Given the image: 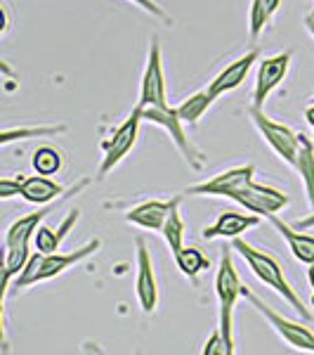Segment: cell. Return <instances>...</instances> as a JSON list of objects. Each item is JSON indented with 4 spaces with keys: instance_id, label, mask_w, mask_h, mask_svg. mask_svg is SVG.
<instances>
[{
    "instance_id": "d4e9b609",
    "label": "cell",
    "mask_w": 314,
    "mask_h": 355,
    "mask_svg": "<svg viewBox=\"0 0 314 355\" xmlns=\"http://www.w3.org/2000/svg\"><path fill=\"white\" fill-rule=\"evenodd\" d=\"M213 102H215V97L210 95L208 88L198 90V93L190 95L187 100H182V105H178V114L187 125H196L203 119V114L213 107Z\"/></svg>"
},
{
    "instance_id": "cb8c5ba5",
    "label": "cell",
    "mask_w": 314,
    "mask_h": 355,
    "mask_svg": "<svg viewBox=\"0 0 314 355\" xmlns=\"http://www.w3.org/2000/svg\"><path fill=\"white\" fill-rule=\"evenodd\" d=\"M31 164H33V171L41 175H57L64 171L66 166V157L59 147H53V145H41L31 157Z\"/></svg>"
},
{
    "instance_id": "4316f807",
    "label": "cell",
    "mask_w": 314,
    "mask_h": 355,
    "mask_svg": "<svg viewBox=\"0 0 314 355\" xmlns=\"http://www.w3.org/2000/svg\"><path fill=\"white\" fill-rule=\"evenodd\" d=\"M274 15L270 8H267L265 0H250V10H248V33L253 41H258L262 36V31H265L267 26H270V21L274 19Z\"/></svg>"
},
{
    "instance_id": "9c48e42d",
    "label": "cell",
    "mask_w": 314,
    "mask_h": 355,
    "mask_svg": "<svg viewBox=\"0 0 314 355\" xmlns=\"http://www.w3.org/2000/svg\"><path fill=\"white\" fill-rule=\"evenodd\" d=\"M168 83H165V71H163V55H161V43L154 36L149 41V53H147V64L142 71L140 81V100L137 107L147 110V107H168Z\"/></svg>"
},
{
    "instance_id": "1f68e13d",
    "label": "cell",
    "mask_w": 314,
    "mask_h": 355,
    "mask_svg": "<svg viewBox=\"0 0 314 355\" xmlns=\"http://www.w3.org/2000/svg\"><path fill=\"white\" fill-rule=\"evenodd\" d=\"M293 225H295V227H298V230H312V227H314V211H312V214H310V216H305V218L295 220V223H293Z\"/></svg>"
},
{
    "instance_id": "d6986e66",
    "label": "cell",
    "mask_w": 314,
    "mask_h": 355,
    "mask_svg": "<svg viewBox=\"0 0 314 355\" xmlns=\"http://www.w3.org/2000/svg\"><path fill=\"white\" fill-rule=\"evenodd\" d=\"M78 220H81V211L71 209L66 214V218L59 223V227H50V225H45V223H41V227L33 234V246H36V251H41V254H55V251H59L64 237L73 230V225H76Z\"/></svg>"
},
{
    "instance_id": "e0dca14e",
    "label": "cell",
    "mask_w": 314,
    "mask_h": 355,
    "mask_svg": "<svg viewBox=\"0 0 314 355\" xmlns=\"http://www.w3.org/2000/svg\"><path fill=\"white\" fill-rule=\"evenodd\" d=\"M270 223L274 230L284 237V242L288 244V251L293 254L295 261L310 266L314 263V234H305V230H298L295 225H288L286 220H281L279 216H270Z\"/></svg>"
},
{
    "instance_id": "52a82bcc",
    "label": "cell",
    "mask_w": 314,
    "mask_h": 355,
    "mask_svg": "<svg viewBox=\"0 0 314 355\" xmlns=\"http://www.w3.org/2000/svg\"><path fill=\"white\" fill-rule=\"evenodd\" d=\"M142 121H145V119H142V107L135 105V110L130 112V116L125 119L116 130H113L109 140L102 142V152L104 154H102L100 168H97V180H102V178L109 175L111 171L135 150L137 137H140Z\"/></svg>"
},
{
    "instance_id": "5b68a950",
    "label": "cell",
    "mask_w": 314,
    "mask_h": 355,
    "mask_svg": "<svg viewBox=\"0 0 314 355\" xmlns=\"http://www.w3.org/2000/svg\"><path fill=\"white\" fill-rule=\"evenodd\" d=\"M142 119H145L147 123H154V125H158V128H163L165 133L170 135L173 145L178 147L180 157L185 159V164L190 166L192 171L203 168L205 154L192 142L190 133L185 130L187 123L182 121L180 114H178V107H170V105L168 107H147V110H142Z\"/></svg>"
},
{
    "instance_id": "277c9868",
    "label": "cell",
    "mask_w": 314,
    "mask_h": 355,
    "mask_svg": "<svg viewBox=\"0 0 314 355\" xmlns=\"http://www.w3.org/2000/svg\"><path fill=\"white\" fill-rule=\"evenodd\" d=\"M248 119L250 123L255 125V130L260 133V137L265 140V145L281 159L284 164H288L290 168H295V162H298V152L302 145V135L295 133L290 125L279 123L270 119L265 114V107H248Z\"/></svg>"
},
{
    "instance_id": "4fadbf2b",
    "label": "cell",
    "mask_w": 314,
    "mask_h": 355,
    "mask_svg": "<svg viewBox=\"0 0 314 355\" xmlns=\"http://www.w3.org/2000/svg\"><path fill=\"white\" fill-rule=\"evenodd\" d=\"M137 249V277H135V294L142 313L151 315L158 308V279L154 272V261L149 254V246L142 237H135Z\"/></svg>"
},
{
    "instance_id": "ffe728a7",
    "label": "cell",
    "mask_w": 314,
    "mask_h": 355,
    "mask_svg": "<svg viewBox=\"0 0 314 355\" xmlns=\"http://www.w3.org/2000/svg\"><path fill=\"white\" fill-rule=\"evenodd\" d=\"M66 123H41V125H8L0 135V145L8 147L19 140H33V137H53L66 133Z\"/></svg>"
},
{
    "instance_id": "8d00e7d4",
    "label": "cell",
    "mask_w": 314,
    "mask_h": 355,
    "mask_svg": "<svg viewBox=\"0 0 314 355\" xmlns=\"http://www.w3.org/2000/svg\"><path fill=\"white\" fill-rule=\"evenodd\" d=\"M312 140H314V135H312Z\"/></svg>"
},
{
    "instance_id": "836d02e7",
    "label": "cell",
    "mask_w": 314,
    "mask_h": 355,
    "mask_svg": "<svg viewBox=\"0 0 314 355\" xmlns=\"http://www.w3.org/2000/svg\"><path fill=\"white\" fill-rule=\"evenodd\" d=\"M305 28L310 31V36L314 38V15H307L305 17Z\"/></svg>"
},
{
    "instance_id": "484cf974",
    "label": "cell",
    "mask_w": 314,
    "mask_h": 355,
    "mask_svg": "<svg viewBox=\"0 0 314 355\" xmlns=\"http://www.w3.org/2000/svg\"><path fill=\"white\" fill-rule=\"evenodd\" d=\"M173 259H175V263H178L180 272L185 275L187 279H192V282H196V277L205 270V268H208V263H210L208 259H205L203 251L196 249V246H182Z\"/></svg>"
},
{
    "instance_id": "603a6c76",
    "label": "cell",
    "mask_w": 314,
    "mask_h": 355,
    "mask_svg": "<svg viewBox=\"0 0 314 355\" xmlns=\"http://www.w3.org/2000/svg\"><path fill=\"white\" fill-rule=\"evenodd\" d=\"M180 204H182V197H175V204H173V209H170L168 218L163 223V230H161L163 242L168 244L173 256L185 246V232H187L185 220H182V214H180Z\"/></svg>"
},
{
    "instance_id": "3957f363",
    "label": "cell",
    "mask_w": 314,
    "mask_h": 355,
    "mask_svg": "<svg viewBox=\"0 0 314 355\" xmlns=\"http://www.w3.org/2000/svg\"><path fill=\"white\" fill-rule=\"evenodd\" d=\"M243 289H246V284L241 282L237 266H234V246L232 249H222L220 266L215 270V294H218V303H220L218 327L227 341L230 355L234 353V308H237L239 299H243Z\"/></svg>"
},
{
    "instance_id": "f1b7e54d",
    "label": "cell",
    "mask_w": 314,
    "mask_h": 355,
    "mask_svg": "<svg viewBox=\"0 0 314 355\" xmlns=\"http://www.w3.org/2000/svg\"><path fill=\"white\" fill-rule=\"evenodd\" d=\"M201 353L203 355H230V348H227V341H225V336H222L220 327L213 329V334H210V339L205 341Z\"/></svg>"
},
{
    "instance_id": "8992f818",
    "label": "cell",
    "mask_w": 314,
    "mask_h": 355,
    "mask_svg": "<svg viewBox=\"0 0 314 355\" xmlns=\"http://www.w3.org/2000/svg\"><path fill=\"white\" fill-rule=\"evenodd\" d=\"M243 299H246L250 306H253L255 311L267 320V324L274 329V334L286 343V346H290L293 351L314 353V331L307 327V324H302V322H298V320H290V318H286V315L277 313L272 306H267V303L262 301L258 294H253L248 287L243 289Z\"/></svg>"
},
{
    "instance_id": "6da1fadb",
    "label": "cell",
    "mask_w": 314,
    "mask_h": 355,
    "mask_svg": "<svg viewBox=\"0 0 314 355\" xmlns=\"http://www.w3.org/2000/svg\"><path fill=\"white\" fill-rule=\"evenodd\" d=\"M232 246H234V251H239V254H241V259L246 261L250 272H253L255 277L265 284V287L277 291V294L281 296V299L286 301L288 306L293 308V311L298 313L302 320H305V322H307V320H312L310 308L305 306V301L300 299L298 291L293 289V284L288 282L286 272H284V266L279 263L277 256L270 254V251H265V249H258V246H253V244L246 242V239H241V237L232 239Z\"/></svg>"
},
{
    "instance_id": "d590c367",
    "label": "cell",
    "mask_w": 314,
    "mask_h": 355,
    "mask_svg": "<svg viewBox=\"0 0 314 355\" xmlns=\"http://www.w3.org/2000/svg\"><path fill=\"white\" fill-rule=\"evenodd\" d=\"M312 308H314V294H312Z\"/></svg>"
},
{
    "instance_id": "4dcf8cb0",
    "label": "cell",
    "mask_w": 314,
    "mask_h": 355,
    "mask_svg": "<svg viewBox=\"0 0 314 355\" xmlns=\"http://www.w3.org/2000/svg\"><path fill=\"white\" fill-rule=\"evenodd\" d=\"M0 10H3V17H5V24H3V31H0V33H3V36H8L10 28H12V12H10V5L5 3V0L0 3Z\"/></svg>"
},
{
    "instance_id": "ba28073f",
    "label": "cell",
    "mask_w": 314,
    "mask_h": 355,
    "mask_svg": "<svg viewBox=\"0 0 314 355\" xmlns=\"http://www.w3.org/2000/svg\"><path fill=\"white\" fill-rule=\"evenodd\" d=\"M93 182V178H81L78 182H73L68 190L62 194L59 199H55L53 204H45L41 206L38 211H33V214L28 216H21V218H17L12 225L5 230V239H3V249H12V246H21V244H31L33 242V234H36V230L41 227V223H45V218H48L50 214L59 206L62 202H66V199H71L73 194H81L85 187Z\"/></svg>"
},
{
    "instance_id": "83f0119b",
    "label": "cell",
    "mask_w": 314,
    "mask_h": 355,
    "mask_svg": "<svg viewBox=\"0 0 314 355\" xmlns=\"http://www.w3.org/2000/svg\"><path fill=\"white\" fill-rule=\"evenodd\" d=\"M21 182H24V173L0 178V199L21 197Z\"/></svg>"
},
{
    "instance_id": "d6a6232c",
    "label": "cell",
    "mask_w": 314,
    "mask_h": 355,
    "mask_svg": "<svg viewBox=\"0 0 314 355\" xmlns=\"http://www.w3.org/2000/svg\"><path fill=\"white\" fill-rule=\"evenodd\" d=\"M305 121L314 128V102H312V105H307V107H305Z\"/></svg>"
},
{
    "instance_id": "8fae6325",
    "label": "cell",
    "mask_w": 314,
    "mask_h": 355,
    "mask_svg": "<svg viewBox=\"0 0 314 355\" xmlns=\"http://www.w3.org/2000/svg\"><path fill=\"white\" fill-rule=\"evenodd\" d=\"M255 166L246 164V166H234V168L220 171L208 180H201L196 185L187 187V194H196V197H225L230 199L234 192L243 190L246 185L255 180Z\"/></svg>"
},
{
    "instance_id": "2e32d148",
    "label": "cell",
    "mask_w": 314,
    "mask_h": 355,
    "mask_svg": "<svg viewBox=\"0 0 314 355\" xmlns=\"http://www.w3.org/2000/svg\"><path fill=\"white\" fill-rule=\"evenodd\" d=\"M175 199L170 202H163V199H147V202L133 206L130 211H125L123 218L130 223V225H137L142 230H151V232H161L163 223L168 218L170 209H173Z\"/></svg>"
},
{
    "instance_id": "9a60e30c",
    "label": "cell",
    "mask_w": 314,
    "mask_h": 355,
    "mask_svg": "<svg viewBox=\"0 0 314 355\" xmlns=\"http://www.w3.org/2000/svg\"><path fill=\"white\" fill-rule=\"evenodd\" d=\"M260 218L262 216H255V214H239V211H225V214L218 216V220L213 225H205L201 230V237L205 242L210 239H237L241 237L243 232L253 230V227L260 225Z\"/></svg>"
},
{
    "instance_id": "f546056e",
    "label": "cell",
    "mask_w": 314,
    "mask_h": 355,
    "mask_svg": "<svg viewBox=\"0 0 314 355\" xmlns=\"http://www.w3.org/2000/svg\"><path fill=\"white\" fill-rule=\"evenodd\" d=\"M133 5H137V8L142 10V12H147V15H151V17H156V19H165V21H170V17L168 12L161 8V5L156 3V0H130Z\"/></svg>"
},
{
    "instance_id": "e575fe53",
    "label": "cell",
    "mask_w": 314,
    "mask_h": 355,
    "mask_svg": "<svg viewBox=\"0 0 314 355\" xmlns=\"http://www.w3.org/2000/svg\"><path fill=\"white\" fill-rule=\"evenodd\" d=\"M307 282H310V287L314 289V263L307 266Z\"/></svg>"
},
{
    "instance_id": "30bf717a",
    "label": "cell",
    "mask_w": 314,
    "mask_h": 355,
    "mask_svg": "<svg viewBox=\"0 0 314 355\" xmlns=\"http://www.w3.org/2000/svg\"><path fill=\"white\" fill-rule=\"evenodd\" d=\"M230 199L237 202L239 206H243L250 214L262 216V218L277 216L279 211H284L290 204V197L284 190L272 187V185H262L258 180H253L250 185L243 187V190L234 192Z\"/></svg>"
},
{
    "instance_id": "7a4b0ae2",
    "label": "cell",
    "mask_w": 314,
    "mask_h": 355,
    "mask_svg": "<svg viewBox=\"0 0 314 355\" xmlns=\"http://www.w3.org/2000/svg\"><path fill=\"white\" fill-rule=\"evenodd\" d=\"M102 246V239L95 237V239H88L83 246L78 249L68 251V254H41V251H33L31 259H28L26 268L17 275L15 279V289H26V287H33V284H41V282H50V279L59 277L64 275L66 270H71L73 266L83 263L85 259L95 256Z\"/></svg>"
},
{
    "instance_id": "7402d4cb",
    "label": "cell",
    "mask_w": 314,
    "mask_h": 355,
    "mask_svg": "<svg viewBox=\"0 0 314 355\" xmlns=\"http://www.w3.org/2000/svg\"><path fill=\"white\" fill-rule=\"evenodd\" d=\"M295 171L300 175L302 190H305L307 204L314 211V140L302 135V145L298 152V162H295Z\"/></svg>"
},
{
    "instance_id": "7c38bea8",
    "label": "cell",
    "mask_w": 314,
    "mask_h": 355,
    "mask_svg": "<svg viewBox=\"0 0 314 355\" xmlns=\"http://www.w3.org/2000/svg\"><path fill=\"white\" fill-rule=\"evenodd\" d=\"M290 62H293V53H290V50H284V53H277L258 62L255 85H253V102H250V105L265 107L270 95L284 83V78L288 76Z\"/></svg>"
},
{
    "instance_id": "ac0fdd59",
    "label": "cell",
    "mask_w": 314,
    "mask_h": 355,
    "mask_svg": "<svg viewBox=\"0 0 314 355\" xmlns=\"http://www.w3.org/2000/svg\"><path fill=\"white\" fill-rule=\"evenodd\" d=\"M68 187L59 185L55 178L50 175H24V182H21V199L28 204H53L55 199H59Z\"/></svg>"
},
{
    "instance_id": "44dd1931",
    "label": "cell",
    "mask_w": 314,
    "mask_h": 355,
    "mask_svg": "<svg viewBox=\"0 0 314 355\" xmlns=\"http://www.w3.org/2000/svg\"><path fill=\"white\" fill-rule=\"evenodd\" d=\"M31 244L12 246V249H5V263H3V313H5V301L10 296V287L17 279V275L26 268L28 259H31Z\"/></svg>"
},
{
    "instance_id": "5bb4252c",
    "label": "cell",
    "mask_w": 314,
    "mask_h": 355,
    "mask_svg": "<svg viewBox=\"0 0 314 355\" xmlns=\"http://www.w3.org/2000/svg\"><path fill=\"white\" fill-rule=\"evenodd\" d=\"M255 62H260V50L253 48V50H246L243 55H239L237 60H232L230 64H227L218 76L213 78V81L208 83V90L210 95L218 100V97L232 93V90H237L239 85L246 81V76L250 73V69L255 67Z\"/></svg>"
}]
</instances>
